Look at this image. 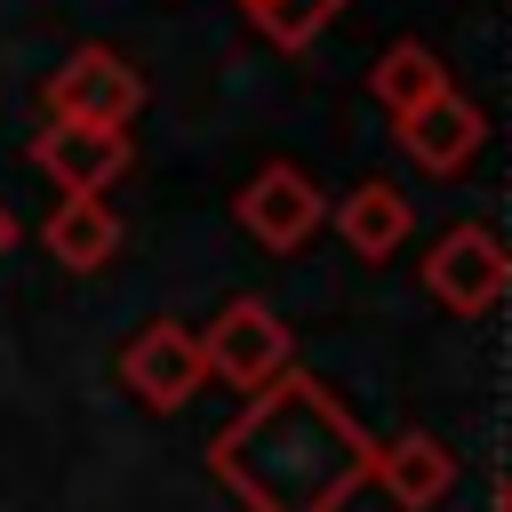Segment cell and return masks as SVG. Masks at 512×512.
<instances>
[{"instance_id": "cell-10", "label": "cell", "mask_w": 512, "mask_h": 512, "mask_svg": "<svg viewBox=\"0 0 512 512\" xmlns=\"http://www.w3.org/2000/svg\"><path fill=\"white\" fill-rule=\"evenodd\" d=\"M40 240H48V256H56L64 272H96V264H112V248H120V216L104 208V192H64V200L48 208V224H40Z\"/></svg>"}, {"instance_id": "cell-5", "label": "cell", "mask_w": 512, "mask_h": 512, "mask_svg": "<svg viewBox=\"0 0 512 512\" xmlns=\"http://www.w3.org/2000/svg\"><path fill=\"white\" fill-rule=\"evenodd\" d=\"M120 384L144 400V408H184L200 384H208V360H200V336L184 320H144L120 352Z\"/></svg>"}, {"instance_id": "cell-1", "label": "cell", "mask_w": 512, "mask_h": 512, "mask_svg": "<svg viewBox=\"0 0 512 512\" xmlns=\"http://www.w3.org/2000/svg\"><path fill=\"white\" fill-rule=\"evenodd\" d=\"M368 464H376V440L304 368H280L272 384H256L248 408L208 440V472L248 512H344L368 488Z\"/></svg>"}, {"instance_id": "cell-12", "label": "cell", "mask_w": 512, "mask_h": 512, "mask_svg": "<svg viewBox=\"0 0 512 512\" xmlns=\"http://www.w3.org/2000/svg\"><path fill=\"white\" fill-rule=\"evenodd\" d=\"M432 88H448V64H440L424 40H392V48L376 56V72H368V96H376L384 112H408V104H424Z\"/></svg>"}, {"instance_id": "cell-14", "label": "cell", "mask_w": 512, "mask_h": 512, "mask_svg": "<svg viewBox=\"0 0 512 512\" xmlns=\"http://www.w3.org/2000/svg\"><path fill=\"white\" fill-rule=\"evenodd\" d=\"M8 248H16V216H8V200H0V264H8Z\"/></svg>"}, {"instance_id": "cell-3", "label": "cell", "mask_w": 512, "mask_h": 512, "mask_svg": "<svg viewBox=\"0 0 512 512\" xmlns=\"http://www.w3.org/2000/svg\"><path fill=\"white\" fill-rule=\"evenodd\" d=\"M424 288H432L448 312L480 320V312H496L504 288H512V248H504L488 224H456V232L432 240V256H424Z\"/></svg>"}, {"instance_id": "cell-9", "label": "cell", "mask_w": 512, "mask_h": 512, "mask_svg": "<svg viewBox=\"0 0 512 512\" xmlns=\"http://www.w3.org/2000/svg\"><path fill=\"white\" fill-rule=\"evenodd\" d=\"M368 480H376L400 512H432V504L456 488V456H448V440H432V432H400L392 448H376Z\"/></svg>"}, {"instance_id": "cell-4", "label": "cell", "mask_w": 512, "mask_h": 512, "mask_svg": "<svg viewBox=\"0 0 512 512\" xmlns=\"http://www.w3.org/2000/svg\"><path fill=\"white\" fill-rule=\"evenodd\" d=\"M200 360H208V376H224L232 392H256V384H272L280 368H296V344H288V328H280L256 296H232V304L200 328Z\"/></svg>"}, {"instance_id": "cell-15", "label": "cell", "mask_w": 512, "mask_h": 512, "mask_svg": "<svg viewBox=\"0 0 512 512\" xmlns=\"http://www.w3.org/2000/svg\"><path fill=\"white\" fill-rule=\"evenodd\" d=\"M496 512H512V472H504V480H496Z\"/></svg>"}, {"instance_id": "cell-6", "label": "cell", "mask_w": 512, "mask_h": 512, "mask_svg": "<svg viewBox=\"0 0 512 512\" xmlns=\"http://www.w3.org/2000/svg\"><path fill=\"white\" fill-rule=\"evenodd\" d=\"M232 216H240V232H248L256 248H304V240L320 232V184H312L304 168L272 160V168H256V176L240 184Z\"/></svg>"}, {"instance_id": "cell-11", "label": "cell", "mask_w": 512, "mask_h": 512, "mask_svg": "<svg viewBox=\"0 0 512 512\" xmlns=\"http://www.w3.org/2000/svg\"><path fill=\"white\" fill-rule=\"evenodd\" d=\"M408 200H400V184H352L344 200H336V232H344V248L352 256H392L400 240H408Z\"/></svg>"}, {"instance_id": "cell-7", "label": "cell", "mask_w": 512, "mask_h": 512, "mask_svg": "<svg viewBox=\"0 0 512 512\" xmlns=\"http://www.w3.org/2000/svg\"><path fill=\"white\" fill-rule=\"evenodd\" d=\"M32 168L56 192H104L112 176H128V128L104 120H48L32 136Z\"/></svg>"}, {"instance_id": "cell-2", "label": "cell", "mask_w": 512, "mask_h": 512, "mask_svg": "<svg viewBox=\"0 0 512 512\" xmlns=\"http://www.w3.org/2000/svg\"><path fill=\"white\" fill-rule=\"evenodd\" d=\"M48 120H104V128H128L136 112H144V72L128 64V56H112V48H72L56 72H48Z\"/></svg>"}, {"instance_id": "cell-13", "label": "cell", "mask_w": 512, "mask_h": 512, "mask_svg": "<svg viewBox=\"0 0 512 512\" xmlns=\"http://www.w3.org/2000/svg\"><path fill=\"white\" fill-rule=\"evenodd\" d=\"M336 8H344V0H248L256 32L280 40V48H312V40L336 24Z\"/></svg>"}, {"instance_id": "cell-8", "label": "cell", "mask_w": 512, "mask_h": 512, "mask_svg": "<svg viewBox=\"0 0 512 512\" xmlns=\"http://www.w3.org/2000/svg\"><path fill=\"white\" fill-rule=\"evenodd\" d=\"M392 120H400L408 160H416V168H432V176L464 168V160L480 152V136H488L480 104H472V96H456V88H432L424 104H408V112H392Z\"/></svg>"}]
</instances>
